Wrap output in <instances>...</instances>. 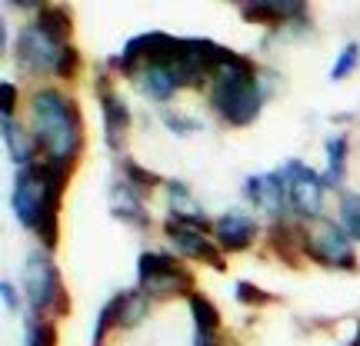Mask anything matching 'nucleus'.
<instances>
[{"mask_svg": "<svg viewBox=\"0 0 360 346\" xmlns=\"http://www.w3.org/2000/svg\"><path fill=\"white\" fill-rule=\"evenodd\" d=\"M24 293L30 317L40 320H57L70 313V296L64 290L60 270L53 263V257L47 250H34L24 263Z\"/></svg>", "mask_w": 360, "mask_h": 346, "instance_id": "20e7f679", "label": "nucleus"}, {"mask_svg": "<svg viewBox=\"0 0 360 346\" xmlns=\"http://www.w3.org/2000/svg\"><path fill=\"white\" fill-rule=\"evenodd\" d=\"M44 197H47V180H44V164L17 170L13 177V193H11V206L13 217L24 230L37 233L40 227V210H44Z\"/></svg>", "mask_w": 360, "mask_h": 346, "instance_id": "6e6552de", "label": "nucleus"}, {"mask_svg": "<svg viewBox=\"0 0 360 346\" xmlns=\"http://www.w3.org/2000/svg\"><path fill=\"white\" fill-rule=\"evenodd\" d=\"M357 64H360V47H357V44H347L344 51L337 53L334 67H330V80H344V77H350V74L357 70Z\"/></svg>", "mask_w": 360, "mask_h": 346, "instance_id": "bb28decb", "label": "nucleus"}, {"mask_svg": "<svg viewBox=\"0 0 360 346\" xmlns=\"http://www.w3.org/2000/svg\"><path fill=\"white\" fill-rule=\"evenodd\" d=\"M167 200H170V220L187 223V227H197V230H214V223L207 220L204 206L197 204V197L191 193V187H187V183L170 180V183H167Z\"/></svg>", "mask_w": 360, "mask_h": 346, "instance_id": "4468645a", "label": "nucleus"}, {"mask_svg": "<svg viewBox=\"0 0 360 346\" xmlns=\"http://www.w3.org/2000/svg\"><path fill=\"white\" fill-rule=\"evenodd\" d=\"M304 257L327 270H357V253L350 233L337 220H310L304 227Z\"/></svg>", "mask_w": 360, "mask_h": 346, "instance_id": "423d86ee", "label": "nucleus"}, {"mask_svg": "<svg viewBox=\"0 0 360 346\" xmlns=\"http://www.w3.org/2000/svg\"><path fill=\"white\" fill-rule=\"evenodd\" d=\"M110 330H117V300L114 296H110V300L101 307V313H97L94 333H90V346H103V340H107Z\"/></svg>", "mask_w": 360, "mask_h": 346, "instance_id": "a878e982", "label": "nucleus"}, {"mask_svg": "<svg viewBox=\"0 0 360 346\" xmlns=\"http://www.w3.org/2000/svg\"><path fill=\"white\" fill-rule=\"evenodd\" d=\"M27 110H30V133L44 160L74 167V160L84 150V117L77 110V100H70L53 87H40L34 90Z\"/></svg>", "mask_w": 360, "mask_h": 346, "instance_id": "f257e3e1", "label": "nucleus"}, {"mask_svg": "<svg viewBox=\"0 0 360 346\" xmlns=\"http://www.w3.org/2000/svg\"><path fill=\"white\" fill-rule=\"evenodd\" d=\"M13 107H17V87H13V80H4L0 84V110H4V117H13Z\"/></svg>", "mask_w": 360, "mask_h": 346, "instance_id": "c85d7f7f", "label": "nucleus"}, {"mask_svg": "<svg viewBox=\"0 0 360 346\" xmlns=\"http://www.w3.org/2000/svg\"><path fill=\"white\" fill-rule=\"evenodd\" d=\"M347 346H360V323H357V333H354V340H350Z\"/></svg>", "mask_w": 360, "mask_h": 346, "instance_id": "2f4dec72", "label": "nucleus"}, {"mask_svg": "<svg viewBox=\"0 0 360 346\" xmlns=\"http://www.w3.org/2000/svg\"><path fill=\"white\" fill-rule=\"evenodd\" d=\"M13 57H17V67L24 74H53L60 80H74L80 67V53L74 44H60L53 40L51 34H44L37 24H27L20 34H17V44H13Z\"/></svg>", "mask_w": 360, "mask_h": 346, "instance_id": "7ed1b4c3", "label": "nucleus"}, {"mask_svg": "<svg viewBox=\"0 0 360 346\" xmlns=\"http://www.w3.org/2000/svg\"><path fill=\"white\" fill-rule=\"evenodd\" d=\"M137 80H141V90L150 97V100L164 103L170 100L174 93H177V80H174V74H170V67L164 64V60H147V64L141 67V74H137Z\"/></svg>", "mask_w": 360, "mask_h": 346, "instance_id": "a211bd4d", "label": "nucleus"}, {"mask_svg": "<svg viewBox=\"0 0 360 346\" xmlns=\"http://www.w3.org/2000/svg\"><path fill=\"white\" fill-rule=\"evenodd\" d=\"M124 180H127V183H130V187H134L137 193H141V197L164 183V180L154 173V170L141 167V164H137V160H130V157H124Z\"/></svg>", "mask_w": 360, "mask_h": 346, "instance_id": "b1692460", "label": "nucleus"}, {"mask_svg": "<svg viewBox=\"0 0 360 346\" xmlns=\"http://www.w3.org/2000/svg\"><path fill=\"white\" fill-rule=\"evenodd\" d=\"M340 227L360 244V193H340Z\"/></svg>", "mask_w": 360, "mask_h": 346, "instance_id": "393cba45", "label": "nucleus"}, {"mask_svg": "<svg viewBox=\"0 0 360 346\" xmlns=\"http://www.w3.org/2000/svg\"><path fill=\"white\" fill-rule=\"evenodd\" d=\"M240 13H244V20L264 27L307 24V7L304 4H240Z\"/></svg>", "mask_w": 360, "mask_h": 346, "instance_id": "2eb2a0df", "label": "nucleus"}, {"mask_svg": "<svg viewBox=\"0 0 360 346\" xmlns=\"http://www.w3.org/2000/svg\"><path fill=\"white\" fill-rule=\"evenodd\" d=\"M114 300H117V326L120 330L141 326L143 317L150 313V303H154L143 290H120V293H114Z\"/></svg>", "mask_w": 360, "mask_h": 346, "instance_id": "aec40b11", "label": "nucleus"}, {"mask_svg": "<svg viewBox=\"0 0 360 346\" xmlns=\"http://www.w3.org/2000/svg\"><path fill=\"white\" fill-rule=\"evenodd\" d=\"M0 296H4V310H7V313H17V310H20V296H17V286H13L11 280L0 283Z\"/></svg>", "mask_w": 360, "mask_h": 346, "instance_id": "7c9ffc66", "label": "nucleus"}, {"mask_svg": "<svg viewBox=\"0 0 360 346\" xmlns=\"http://www.w3.org/2000/svg\"><path fill=\"white\" fill-rule=\"evenodd\" d=\"M110 213L117 220H124L127 227H134V230H150V213L143 210V197L130 187L127 180H117L110 187Z\"/></svg>", "mask_w": 360, "mask_h": 346, "instance_id": "ddd939ff", "label": "nucleus"}, {"mask_svg": "<svg viewBox=\"0 0 360 346\" xmlns=\"http://www.w3.org/2000/svg\"><path fill=\"white\" fill-rule=\"evenodd\" d=\"M233 296H237V303H244V307H267V303L277 300L274 293H267V290H260V286H254V283H247V280L237 283Z\"/></svg>", "mask_w": 360, "mask_h": 346, "instance_id": "cd10ccee", "label": "nucleus"}, {"mask_svg": "<svg viewBox=\"0 0 360 346\" xmlns=\"http://www.w3.org/2000/svg\"><path fill=\"white\" fill-rule=\"evenodd\" d=\"M257 220L244 213V210H227L224 217L214 220V244L224 250V253H240L257 240Z\"/></svg>", "mask_w": 360, "mask_h": 346, "instance_id": "f8f14e48", "label": "nucleus"}, {"mask_svg": "<svg viewBox=\"0 0 360 346\" xmlns=\"http://www.w3.org/2000/svg\"><path fill=\"white\" fill-rule=\"evenodd\" d=\"M270 246H274V253L283 260V263H290V267H300V260H304V227H294V223H274L270 227Z\"/></svg>", "mask_w": 360, "mask_h": 346, "instance_id": "6ab92c4d", "label": "nucleus"}, {"mask_svg": "<svg viewBox=\"0 0 360 346\" xmlns=\"http://www.w3.org/2000/svg\"><path fill=\"white\" fill-rule=\"evenodd\" d=\"M34 24L44 30V34H51L53 40H60V44H70V30H74V17L67 11L64 4H44L37 11V20Z\"/></svg>", "mask_w": 360, "mask_h": 346, "instance_id": "412c9836", "label": "nucleus"}, {"mask_svg": "<svg viewBox=\"0 0 360 346\" xmlns=\"http://www.w3.org/2000/svg\"><path fill=\"white\" fill-rule=\"evenodd\" d=\"M247 200L257 206V210H267L274 223L287 220V210H290V197H287V187H283L281 170L274 173H260V177H247L244 183Z\"/></svg>", "mask_w": 360, "mask_h": 346, "instance_id": "9b49d317", "label": "nucleus"}, {"mask_svg": "<svg viewBox=\"0 0 360 346\" xmlns=\"http://www.w3.org/2000/svg\"><path fill=\"white\" fill-rule=\"evenodd\" d=\"M24 346H57V326H53V320L27 317V323H24Z\"/></svg>", "mask_w": 360, "mask_h": 346, "instance_id": "5701e85b", "label": "nucleus"}, {"mask_svg": "<svg viewBox=\"0 0 360 346\" xmlns=\"http://www.w3.org/2000/svg\"><path fill=\"white\" fill-rule=\"evenodd\" d=\"M264 97H267V84L260 77L257 64L233 51L224 57V64L217 67L210 90H207L210 107L231 127H250L264 110Z\"/></svg>", "mask_w": 360, "mask_h": 346, "instance_id": "f03ea898", "label": "nucleus"}, {"mask_svg": "<svg viewBox=\"0 0 360 346\" xmlns=\"http://www.w3.org/2000/svg\"><path fill=\"white\" fill-rule=\"evenodd\" d=\"M193 317V346H224L220 343V310L204 293H193L191 300Z\"/></svg>", "mask_w": 360, "mask_h": 346, "instance_id": "dca6fc26", "label": "nucleus"}, {"mask_svg": "<svg viewBox=\"0 0 360 346\" xmlns=\"http://www.w3.org/2000/svg\"><path fill=\"white\" fill-rule=\"evenodd\" d=\"M164 124H167L174 133H191V130H197V120H187V117L174 114V110H164Z\"/></svg>", "mask_w": 360, "mask_h": 346, "instance_id": "c756f323", "label": "nucleus"}, {"mask_svg": "<svg viewBox=\"0 0 360 346\" xmlns=\"http://www.w3.org/2000/svg\"><path fill=\"white\" fill-rule=\"evenodd\" d=\"M137 290L150 296V300H170V296H187L197 293L193 273L184 263H177L167 253H154L147 250L137 260Z\"/></svg>", "mask_w": 360, "mask_h": 346, "instance_id": "39448f33", "label": "nucleus"}, {"mask_svg": "<svg viewBox=\"0 0 360 346\" xmlns=\"http://www.w3.org/2000/svg\"><path fill=\"white\" fill-rule=\"evenodd\" d=\"M4 147H7L11 160L17 164V170L34 167V164H37L34 157H37L40 150H37V140H34V133L20 127V124H17L13 117H4Z\"/></svg>", "mask_w": 360, "mask_h": 346, "instance_id": "f3484780", "label": "nucleus"}, {"mask_svg": "<svg viewBox=\"0 0 360 346\" xmlns=\"http://www.w3.org/2000/svg\"><path fill=\"white\" fill-rule=\"evenodd\" d=\"M281 177H283V187H287V197H290V210L307 220L321 217L323 190H327L323 173L310 170L304 160H287L281 167Z\"/></svg>", "mask_w": 360, "mask_h": 346, "instance_id": "0eeeda50", "label": "nucleus"}, {"mask_svg": "<svg viewBox=\"0 0 360 346\" xmlns=\"http://www.w3.org/2000/svg\"><path fill=\"white\" fill-rule=\"evenodd\" d=\"M164 233H167L170 244L177 246L180 257L197 260V263H207V267L217 270V273H224V270H227V263H224V250H220V246L207 237V230H197V227H187V223H177V220L167 217Z\"/></svg>", "mask_w": 360, "mask_h": 346, "instance_id": "1a4fd4ad", "label": "nucleus"}, {"mask_svg": "<svg viewBox=\"0 0 360 346\" xmlns=\"http://www.w3.org/2000/svg\"><path fill=\"white\" fill-rule=\"evenodd\" d=\"M97 100H101V117H103V143L110 147V150H124V137H127L130 130V107L120 100V93L110 87V77L101 74L97 84Z\"/></svg>", "mask_w": 360, "mask_h": 346, "instance_id": "9d476101", "label": "nucleus"}, {"mask_svg": "<svg viewBox=\"0 0 360 346\" xmlns=\"http://www.w3.org/2000/svg\"><path fill=\"white\" fill-rule=\"evenodd\" d=\"M344 173H347V137L344 133H334L327 140V170H323V183L337 190L344 183Z\"/></svg>", "mask_w": 360, "mask_h": 346, "instance_id": "4be33fe9", "label": "nucleus"}]
</instances>
